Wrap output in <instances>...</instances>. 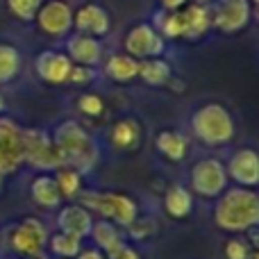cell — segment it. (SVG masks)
<instances>
[{
  "mask_svg": "<svg viewBox=\"0 0 259 259\" xmlns=\"http://www.w3.org/2000/svg\"><path fill=\"white\" fill-rule=\"evenodd\" d=\"M55 143V150L59 155L62 166L80 170L82 175H89L100 161V146L96 137L80 121H62L50 132Z\"/></svg>",
  "mask_w": 259,
  "mask_h": 259,
  "instance_id": "cell-1",
  "label": "cell"
},
{
  "mask_svg": "<svg viewBox=\"0 0 259 259\" xmlns=\"http://www.w3.org/2000/svg\"><path fill=\"white\" fill-rule=\"evenodd\" d=\"M214 223L228 234H243L259 225L257 189L228 187L214 202Z\"/></svg>",
  "mask_w": 259,
  "mask_h": 259,
  "instance_id": "cell-2",
  "label": "cell"
},
{
  "mask_svg": "<svg viewBox=\"0 0 259 259\" xmlns=\"http://www.w3.org/2000/svg\"><path fill=\"white\" fill-rule=\"evenodd\" d=\"M191 134L207 148H225L237 137L234 116L223 103H202L189 118Z\"/></svg>",
  "mask_w": 259,
  "mask_h": 259,
  "instance_id": "cell-3",
  "label": "cell"
},
{
  "mask_svg": "<svg viewBox=\"0 0 259 259\" xmlns=\"http://www.w3.org/2000/svg\"><path fill=\"white\" fill-rule=\"evenodd\" d=\"M80 205H84L94 216L125 230L130 223L139 216V205L132 196L123 191H96L84 189L80 193Z\"/></svg>",
  "mask_w": 259,
  "mask_h": 259,
  "instance_id": "cell-4",
  "label": "cell"
},
{
  "mask_svg": "<svg viewBox=\"0 0 259 259\" xmlns=\"http://www.w3.org/2000/svg\"><path fill=\"white\" fill-rule=\"evenodd\" d=\"M48 228L36 216H25L9 225L7 230V246L9 250L21 259H34L46 255V243H48Z\"/></svg>",
  "mask_w": 259,
  "mask_h": 259,
  "instance_id": "cell-5",
  "label": "cell"
},
{
  "mask_svg": "<svg viewBox=\"0 0 259 259\" xmlns=\"http://www.w3.org/2000/svg\"><path fill=\"white\" fill-rule=\"evenodd\" d=\"M230 187L225 164L216 157H202L189 168V191L202 200H216Z\"/></svg>",
  "mask_w": 259,
  "mask_h": 259,
  "instance_id": "cell-6",
  "label": "cell"
},
{
  "mask_svg": "<svg viewBox=\"0 0 259 259\" xmlns=\"http://www.w3.org/2000/svg\"><path fill=\"white\" fill-rule=\"evenodd\" d=\"M23 164L39 173H53L62 166L53 137L44 127H23Z\"/></svg>",
  "mask_w": 259,
  "mask_h": 259,
  "instance_id": "cell-7",
  "label": "cell"
},
{
  "mask_svg": "<svg viewBox=\"0 0 259 259\" xmlns=\"http://www.w3.org/2000/svg\"><path fill=\"white\" fill-rule=\"evenodd\" d=\"M211 27L221 34H241L252 23L257 9L250 0H214L209 5Z\"/></svg>",
  "mask_w": 259,
  "mask_h": 259,
  "instance_id": "cell-8",
  "label": "cell"
},
{
  "mask_svg": "<svg viewBox=\"0 0 259 259\" xmlns=\"http://www.w3.org/2000/svg\"><path fill=\"white\" fill-rule=\"evenodd\" d=\"M36 30L50 39H66L73 32V7L66 0H44L36 12Z\"/></svg>",
  "mask_w": 259,
  "mask_h": 259,
  "instance_id": "cell-9",
  "label": "cell"
},
{
  "mask_svg": "<svg viewBox=\"0 0 259 259\" xmlns=\"http://www.w3.org/2000/svg\"><path fill=\"white\" fill-rule=\"evenodd\" d=\"M123 53H127L137 62L161 57L166 53V41L161 39V34L150 23L141 21L125 32V36H123Z\"/></svg>",
  "mask_w": 259,
  "mask_h": 259,
  "instance_id": "cell-10",
  "label": "cell"
},
{
  "mask_svg": "<svg viewBox=\"0 0 259 259\" xmlns=\"http://www.w3.org/2000/svg\"><path fill=\"white\" fill-rule=\"evenodd\" d=\"M23 166V127L14 118L0 116V180Z\"/></svg>",
  "mask_w": 259,
  "mask_h": 259,
  "instance_id": "cell-11",
  "label": "cell"
},
{
  "mask_svg": "<svg viewBox=\"0 0 259 259\" xmlns=\"http://www.w3.org/2000/svg\"><path fill=\"white\" fill-rule=\"evenodd\" d=\"M34 75L39 77L44 84L48 87H62L68 84V75H71L73 62L68 59V55L64 50H41L34 57Z\"/></svg>",
  "mask_w": 259,
  "mask_h": 259,
  "instance_id": "cell-12",
  "label": "cell"
},
{
  "mask_svg": "<svg viewBox=\"0 0 259 259\" xmlns=\"http://www.w3.org/2000/svg\"><path fill=\"white\" fill-rule=\"evenodd\" d=\"M228 180H232L237 187L257 189L259 184V155L255 148H239L225 161Z\"/></svg>",
  "mask_w": 259,
  "mask_h": 259,
  "instance_id": "cell-13",
  "label": "cell"
},
{
  "mask_svg": "<svg viewBox=\"0 0 259 259\" xmlns=\"http://www.w3.org/2000/svg\"><path fill=\"white\" fill-rule=\"evenodd\" d=\"M112 30V16L100 3H84L73 9V32L103 39Z\"/></svg>",
  "mask_w": 259,
  "mask_h": 259,
  "instance_id": "cell-14",
  "label": "cell"
},
{
  "mask_svg": "<svg viewBox=\"0 0 259 259\" xmlns=\"http://www.w3.org/2000/svg\"><path fill=\"white\" fill-rule=\"evenodd\" d=\"M64 41H66L64 44V53L68 55V59L73 64H77V66H91V68H98L103 64L105 46L100 39L80 34V32H71Z\"/></svg>",
  "mask_w": 259,
  "mask_h": 259,
  "instance_id": "cell-15",
  "label": "cell"
},
{
  "mask_svg": "<svg viewBox=\"0 0 259 259\" xmlns=\"http://www.w3.org/2000/svg\"><path fill=\"white\" fill-rule=\"evenodd\" d=\"M57 230L59 232L73 234V237L82 239L84 241L91 232V225H94L96 216L87 209L80 202H68V205H62L57 211Z\"/></svg>",
  "mask_w": 259,
  "mask_h": 259,
  "instance_id": "cell-16",
  "label": "cell"
},
{
  "mask_svg": "<svg viewBox=\"0 0 259 259\" xmlns=\"http://www.w3.org/2000/svg\"><path fill=\"white\" fill-rule=\"evenodd\" d=\"M180 21H182V41H200L211 30V12L209 5L193 3L189 0L180 9Z\"/></svg>",
  "mask_w": 259,
  "mask_h": 259,
  "instance_id": "cell-17",
  "label": "cell"
},
{
  "mask_svg": "<svg viewBox=\"0 0 259 259\" xmlns=\"http://www.w3.org/2000/svg\"><path fill=\"white\" fill-rule=\"evenodd\" d=\"M107 141L114 150L118 152H132L141 146L143 141V125L132 116L118 118L107 130Z\"/></svg>",
  "mask_w": 259,
  "mask_h": 259,
  "instance_id": "cell-18",
  "label": "cell"
},
{
  "mask_svg": "<svg viewBox=\"0 0 259 259\" xmlns=\"http://www.w3.org/2000/svg\"><path fill=\"white\" fill-rule=\"evenodd\" d=\"M91 243H94V248H98L100 252H105V255H114L116 250H121L123 246H125V232H123L118 225L109 223V221H94V225H91V232L89 237Z\"/></svg>",
  "mask_w": 259,
  "mask_h": 259,
  "instance_id": "cell-19",
  "label": "cell"
},
{
  "mask_svg": "<svg viewBox=\"0 0 259 259\" xmlns=\"http://www.w3.org/2000/svg\"><path fill=\"white\" fill-rule=\"evenodd\" d=\"M161 205H164L166 216H170L173 221H187L193 214V193L184 184L173 182L166 187Z\"/></svg>",
  "mask_w": 259,
  "mask_h": 259,
  "instance_id": "cell-20",
  "label": "cell"
},
{
  "mask_svg": "<svg viewBox=\"0 0 259 259\" xmlns=\"http://www.w3.org/2000/svg\"><path fill=\"white\" fill-rule=\"evenodd\" d=\"M155 148L164 159L180 164L189 157V139L178 130H159L155 134Z\"/></svg>",
  "mask_w": 259,
  "mask_h": 259,
  "instance_id": "cell-21",
  "label": "cell"
},
{
  "mask_svg": "<svg viewBox=\"0 0 259 259\" xmlns=\"http://www.w3.org/2000/svg\"><path fill=\"white\" fill-rule=\"evenodd\" d=\"M30 198L36 207H41V209H46V211H53V209L62 207V196H59V189L50 173H39L32 178Z\"/></svg>",
  "mask_w": 259,
  "mask_h": 259,
  "instance_id": "cell-22",
  "label": "cell"
},
{
  "mask_svg": "<svg viewBox=\"0 0 259 259\" xmlns=\"http://www.w3.org/2000/svg\"><path fill=\"white\" fill-rule=\"evenodd\" d=\"M103 73L116 84H130L139 75V62L127 53H112L107 59H103Z\"/></svg>",
  "mask_w": 259,
  "mask_h": 259,
  "instance_id": "cell-23",
  "label": "cell"
},
{
  "mask_svg": "<svg viewBox=\"0 0 259 259\" xmlns=\"http://www.w3.org/2000/svg\"><path fill=\"white\" fill-rule=\"evenodd\" d=\"M173 77V66L168 59L164 57H152V59H143L139 62V75L137 80H141L148 87H164L170 82Z\"/></svg>",
  "mask_w": 259,
  "mask_h": 259,
  "instance_id": "cell-24",
  "label": "cell"
},
{
  "mask_svg": "<svg viewBox=\"0 0 259 259\" xmlns=\"http://www.w3.org/2000/svg\"><path fill=\"white\" fill-rule=\"evenodd\" d=\"M50 175H53L55 184H57L62 200H75L84 191V175L80 170L71 168V166H59Z\"/></svg>",
  "mask_w": 259,
  "mask_h": 259,
  "instance_id": "cell-25",
  "label": "cell"
},
{
  "mask_svg": "<svg viewBox=\"0 0 259 259\" xmlns=\"http://www.w3.org/2000/svg\"><path fill=\"white\" fill-rule=\"evenodd\" d=\"M23 68V55L16 44L12 41H0V87L12 84Z\"/></svg>",
  "mask_w": 259,
  "mask_h": 259,
  "instance_id": "cell-26",
  "label": "cell"
},
{
  "mask_svg": "<svg viewBox=\"0 0 259 259\" xmlns=\"http://www.w3.org/2000/svg\"><path fill=\"white\" fill-rule=\"evenodd\" d=\"M82 248H84L82 239L66 232H59V230L48 234V243H46V252H50L55 259H73Z\"/></svg>",
  "mask_w": 259,
  "mask_h": 259,
  "instance_id": "cell-27",
  "label": "cell"
},
{
  "mask_svg": "<svg viewBox=\"0 0 259 259\" xmlns=\"http://www.w3.org/2000/svg\"><path fill=\"white\" fill-rule=\"evenodd\" d=\"M150 25L159 32L164 41H182V21H180V9L178 12L157 9Z\"/></svg>",
  "mask_w": 259,
  "mask_h": 259,
  "instance_id": "cell-28",
  "label": "cell"
},
{
  "mask_svg": "<svg viewBox=\"0 0 259 259\" xmlns=\"http://www.w3.org/2000/svg\"><path fill=\"white\" fill-rule=\"evenodd\" d=\"M223 255L225 259H257V250L248 243V239L243 234H234L225 241L223 246Z\"/></svg>",
  "mask_w": 259,
  "mask_h": 259,
  "instance_id": "cell-29",
  "label": "cell"
},
{
  "mask_svg": "<svg viewBox=\"0 0 259 259\" xmlns=\"http://www.w3.org/2000/svg\"><path fill=\"white\" fill-rule=\"evenodd\" d=\"M77 112L87 118H100L107 112V105H105V98L100 94H94V91H87L77 98Z\"/></svg>",
  "mask_w": 259,
  "mask_h": 259,
  "instance_id": "cell-30",
  "label": "cell"
},
{
  "mask_svg": "<svg viewBox=\"0 0 259 259\" xmlns=\"http://www.w3.org/2000/svg\"><path fill=\"white\" fill-rule=\"evenodd\" d=\"M44 0H5L9 14L21 23H32Z\"/></svg>",
  "mask_w": 259,
  "mask_h": 259,
  "instance_id": "cell-31",
  "label": "cell"
},
{
  "mask_svg": "<svg viewBox=\"0 0 259 259\" xmlns=\"http://www.w3.org/2000/svg\"><path fill=\"white\" fill-rule=\"evenodd\" d=\"M125 232L134 241H148L157 232V219H152V216H137L125 228Z\"/></svg>",
  "mask_w": 259,
  "mask_h": 259,
  "instance_id": "cell-32",
  "label": "cell"
},
{
  "mask_svg": "<svg viewBox=\"0 0 259 259\" xmlns=\"http://www.w3.org/2000/svg\"><path fill=\"white\" fill-rule=\"evenodd\" d=\"M98 77V68H91V66H77L73 64L71 68V75H68V84H75V87H87Z\"/></svg>",
  "mask_w": 259,
  "mask_h": 259,
  "instance_id": "cell-33",
  "label": "cell"
},
{
  "mask_svg": "<svg viewBox=\"0 0 259 259\" xmlns=\"http://www.w3.org/2000/svg\"><path fill=\"white\" fill-rule=\"evenodd\" d=\"M107 259H141V252H139L134 246L125 243V246H123L121 250H116L114 255H109Z\"/></svg>",
  "mask_w": 259,
  "mask_h": 259,
  "instance_id": "cell-34",
  "label": "cell"
},
{
  "mask_svg": "<svg viewBox=\"0 0 259 259\" xmlns=\"http://www.w3.org/2000/svg\"><path fill=\"white\" fill-rule=\"evenodd\" d=\"M73 259H107V255H105V252H100L98 248L89 246V248H82V250L77 252Z\"/></svg>",
  "mask_w": 259,
  "mask_h": 259,
  "instance_id": "cell-35",
  "label": "cell"
},
{
  "mask_svg": "<svg viewBox=\"0 0 259 259\" xmlns=\"http://www.w3.org/2000/svg\"><path fill=\"white\" fill-rule=\"evenodd\" d=\"M189 0H159V9H166V12H178L187 5Z\"/></svg>",
  "mask_w": 259,
  "mask_h": 259,
  "instance_id": "cell-36",
  "label": "cell"
},
{
  "mask_svg": "<svg viewBox=\"0 0 259 259\" xmlns=\"http://www.w3.org/2000/svg\"><path fill=\"white\" fill-rule=\"evenodd\" d=\"M7 109V100H5V96L0 94V116H3V112Z\"/></svg>",
  "mask_w": 259,
  "mask_h": 259,
  "instance_id": "cell-37",
  "label": "cell"
},
{
  "mask_svg": "<svg viewBox=\"0 0 259 259\" xmlns=\"http://www.w3.org/2000/svg\"><path fill=\"white\" fill-rule=\"evenodd\" d=\"M193 3H202V5H211L214 0H193Z\"/></svg>",
  "mask_w": 259,
  "mask_h": 259,
  "instance_id": "cell-38",
  "label": "cell"
},
{
  "mask_svg": "<svg viewBox=\"0 0 259 259\" xmlns=\"http://www.w3.org/2000/svg\"><path fill=\"white\" fill-rule=\"evenodd\" d=\"M34 259H50L48 255H39V257H34Z\"/></svg>",
  "mask_w": 259,
  "mask_h": 259,
  "instance_id": "cell-39",
  "label": "cell"
},
{
  "mask_svg": "<svg viewBox=\"0 0 259 259\" xmlns=\"http://www.w3.org/2000/svg\"><path fill=\"white\" fill-rule=\"evenodd\" d=\"M250 3H252V7H255V9H257V3H259V0H250Z\"/></svg>",
  "mask_w": 259,
  "mask_h": 259,
  "instance_id": "cell-40",
  "label": "cell"
}]
</instances>
